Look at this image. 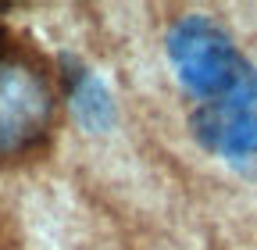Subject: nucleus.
<instances>
[{
    "label": "nucleus",
    "mask_w": 257,
    "mask_h": 250,
    "mask_svg": "<svg viewBox=\"0 0 257 250\" xmlns=\"http://www.w3.org/2000/svg\"><path fill=\"white\" fill-rule=\"evenodd\" d=\"M168 57L204 104H257V72L207 18H182L168 36Z\"/></svg>",
    "instance_id": "nucleus-1"
},
{
    "label": "nucleus",
    "mask_w": 257,
    "mask_h": 250,
    "mask_svg": "<svg viewBox=\"0 0 257 250\" xmlns=\"http://www.w3.org/2000/svg\"><path fill=\"white\" fill-rule=\"evenodd\" d=\"M54 118V89L47 72L8 50L0 57V161L36 147Z\"/></svg>",
    "instance_id": "nucleus-2"
},
{
    "label": "nucleus",
    "mask_w": 257,
    "mask_h": 250,
    "mask_svg": "<svg viewBox=\"0 0 257 250\" xmlns=\"http://www.w3.org/2000/svg\"><path fill=\"white\" fill-rule=\"evenodd\" d=\"M193 136L221 158H253L257 104H204L193 114Z\"/></svg>",
    "instance_id": "nucleus-3"
},
{
    "label": "nucleus",
    "mask_w": 257,
    "mask_h": 250,
    "mask_svg": "<svg viewBox=\"0 0 257 250\" xmlns=\"http://www.w3.org/2000/svg\"><path fill=\"white\" fill-rule=\"evenodd\" d=\"M72 111L82 121V129L89 133H107L114 125V100H111V89L96 79L89 68H75L72 72Z\"/></svg>",
    "instance_id": "nucleus-4"
}]
</instances>
